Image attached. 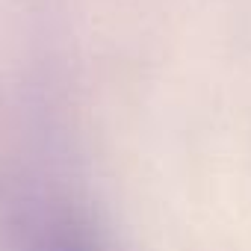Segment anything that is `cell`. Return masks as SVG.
<instances>
[{"label":"cell","mask_w":251,"mask_h":251,"mask_svg":"<svg viewBox=\"0 0 251 251\" xmlns=\"http://www.w3.org/2000/svg\"><path fill=\"white\" fill-rule=\"evenodd\" d=\"M45 251H98V248H95L86 236H80V233H74V230H56V233L48 239Z\"/></svg>","instance_id":"1"}]
</instances>
